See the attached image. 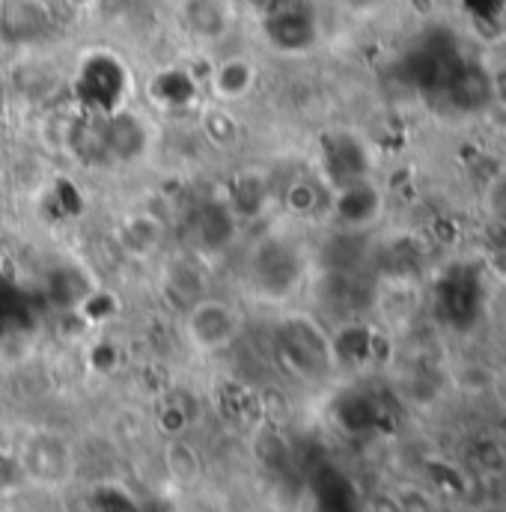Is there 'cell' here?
<instances>
[{
	"label": "cell",
	"instance_id": "obj_1",
	"mask_svg": "<svg viewBox=\"0 0 506 512\" xmlns=\"http://www.w3.org/2000/svg\"><path fill=\"white\" fill-rule=\"evenodd\" d=\"M274 349L286 370L301 382L322 384L337 370L331 334L310 313H286L277 322Z\"/></svg>",
	"mask_w": 506,
	"mask_h": 512
},
{
	"label": "cell",
	"instance_id": "obj_2",
	"mask_svg": "<svg viewBox=\"0 0 506 512\" xmlns=\"http://www.w3.org/2000/svg\"><path fill=\"white\" fill-rule=\"evenodd\" d=\"M304 259V251L283 233H271L268 239H262L251 256V286L256 295L265 301L289 298L304 280Z\"/></svg>",
	"mask_w": 506,
	"mask_h": 512
},
{
	"label": "cell",
	"instance_id": "obj_3",
	"mask_svg": "<svg viewBox=\"0 0 506 512\" xmlns=\"http://www.w3.org/2000/svg\"><path fill=\"white\" fill-rule=\"evenodd\" d=\"M486 289L477 265H450L435 283V310L441 322L456 331H468L483 313Z\"/></svg>",
	"mask_w": 506,
	"mask_h": 512
},
{
	"label": "cell",
	"instance_id": "obj_4",
	"mask_svg": "<svg viewBox=\"0 0 506 512\" xmlns=\"http://www.w3.org/2000/svg\"><path fill=\"white\" fill-rule=\"evenodd\" d=\"M128 72L114 54H90L75 78V96L96 117H108L126 108Z\"/></svg>",
	"mask_w": 506,
	"mask_h": 512
},
{
	"label": "cell",
	"instance_id": "obj_5",
	"mask_svg": "<svg viewBox=\"0 0 506 512\" xmlns=\"http://www.w3.org/2000/svg\"><path fill=\"white\" fill-rule=\"evenodd\" d=\"M376 173L373 164V149L370 143L346 128H337L331 134L322 137V149H319V176L325 179V185L331 191L370 179Z\"/></svg>",
	"mask_w": 506,
	"mask_h": 512
},
{
	"label": "cell",
	"instance_id": "obj_6",
	"mask_svg": "<svg viewBox=\"0 0 506 512\" xmlns=\"http://www.w3.org/2000/svg\"><path fill=\"white\" fill-rule=\"evenodd\" d=\"M185 334H188L191 346L200 352L212 355V352L230 349L236 343V337L242 334V313L227 298L203 295L188 304Z\"/></svg>",
	"mask_w": 506,
	"mask_h": 512
},
{
	"label": "cell",
	"instance_id": "obj_7",
	"mask_svg": "<svg viewBox=\"0 0 506 512\" xmlns=\"http://www.w3.org/2000/svg\"><path fill=\"white\" fill-rule=\"evenodd\" d=\"M328 215L334 221V230L370 233L384 218V191L376 182V176L331 191Z\"/></svg>",
	"mask_w": 506,
	"mask_h": 512
},
{
	"label": "cell",
	"instance_id": "obj_8",
	"mask_svg": "<svg viewBox=\"0 0 506 512\" xmlns=\"http://www.w3.org/2000/svg\"><path fill=\"white\" fill-rule=\"evenodd\" d=\"M265 36L283 54H304L316 45L319 24L304 0H280L265 15Z\"/></svg>",
	"mask_w": 506,
	"mask_h": 512
},
{
	"label": "cell",
	"instance_id": "obj_9",
	"mask_svg": "<svg viewBox=\"0 0 506 512\" xmlns=\"http://www.w3.org/2000/svg\"><path fill=\"white\" fill-rule=\"evenodd\" d=\"M149 137L152 134H149L146 120L128 108L99 117V126H96L99 152L108 161H120V164H137L149 152Z\"/></svg>",
	"mask_w": 506,
	"mask_h": 512
},
{
	"label": "cell",
	"instance_id": "obj_10",
	"mask_svg": "<svg viewBox=\"0 0 506 512\" xmlns=\"http://www.w3.org/2000/svg\"><path fill=\"white\" fill-rule=\"evenodd\" d=\"M18 459L27 474V483L45 486V489L63 486L72 477V462H75L72 447L60 435H51V432H39L30 441H24Z\"/></svg>",
	"mask_w": 506,
	"mask_h": 512
},
{
	"label": "cell",
	"instance_id": "obj_11",
	"mask_svg": "<svg viewBox=\"0 0 506 512\" xmlns=\"http://www.w3.org/2000/svg\"><path fill=\"white\" fill-rule=\"evenodd\" d=\"M283 209L292 218H319L322 212H328L331 203V188L325 185V179L316 173H298L292 176L283 191H280Z\"/></svg>",
	"mask_w": 506,
	"mask_h": 512
},
{
	"label": "cell",
	"instance_id": "obj_12",
	"mask_svg": "<svg viewBox=\"0 0 506 512\" xmlns=\"http://www.w3.org/2000/svg\"><path fill=\"white\" fill-rule=\"evenodd\" d=\"M0 30L12 42H33L48 30V12L36 0H6L0 6Z\"/></svg>",
	"mask_w": 506,
	"mask_h": 512
},
{
	"label": "cell",
	"instance_id": "obj_13",
	"mask_svg": "<svg viewBox=\"0 0 506 512\" xmlns=\"http://www.w3.org/2000/svg\"><path fill=\"white\" fill-rule=\"evenodd\" d=\"M271 200V185L268 179L259 173V170H245L233 179L230 185V197H227V206L233 209V215L245 224V221H253L265 212Z\"/></svg>",
	"mask_w": 506,
	"mask_h": 512
},
{
	"label": "cell",
	"instance_id": "obj_14",
	"mask_svg": "<svg viewBox=\"0 0 506 512\" xmlns=\"http://www.w3.org/2000/svg\"><path fill=\"white\" fill-rule=\"evenodd\" d=\"M239 218L233 215V209L227 203H206L197 212V224H194V236L206 251H224L239 230Z\"/></svg>",
	"mask_w": 506,
	"mask_h": 512
},
{
	"label": "cell",
	"instance_id": "obj_15",
	"mask_svg": "<svg viewBox=\"0 0 506 512\" xmlns=\"http://www.w3.org/2000/svg\"><path fill=\"white\" fill-rule=\"evenodd\" d=\"M182 18L191 36L203 42H218L230 30V9L224 0H185Z\"/></svg>",
	"mask_w": 506,
	"mask_h": 512
},
{
	"label": "cell",
	"instance_id": "obj_16",
	"mask_svg": "<svg viewBox=\"0 0 506 512\" xmlns=\"http://www.w3.org/2000/svg\"><path fill=\"white\" fill-rule=\"evenodd\" d=\"M256 84V66H253L248 57H230L224 63L215 66V75H212V96L221 102V105H230V102H242Z\"/></svg>",
	"mask_w": 506,
	"mask_h": 512
},
{
	"label": "cell",
	"instance_id": "obj_17",
	"mask_svg": "<svg viewBox=\"0 0 506 512\" xmlns=\"http://www.w3.org/2000/svg\"><path fill=\"white\" fill-rule=\"evenodd\" d=\"M161 221L149 212H137V215H128L120 227V239L128 251L134 254H152L158 245H161Z\"/></svg>",
	"mask_w": 506,
	"mask_h": 512
},
{
	"label": "cell",
	"instance_id": "obj_18",
	"mask_svg": "<svg viewBox=\"0 0 506 512\" xmlns=\"http://www.w3.org/2000/svg\"><path fill=\"white\" fill-rule=\"evenodd\" d=\"M152 96L167 105V108H188L197 99V84L188 72L182 69H167L155 78L152 84Z\"/></svg>",
	"mask_w": 506,
	"mask_h": 512
},
{
	"label": "cell",
	"instance_id": "obj_19",
	"mask_svg": "<svg viewBox=\"0 0 506 512\" xmlns=\"http://www.w3.org/2000/svg\"><path fill=\"white\" fill-rule=\"evenodd\" d=\"M164 459H167V474H170L176 483H182V486L197 483L200 474H203L200 453H197V447H191L185 438H173V441L167 444Z\"/></svg>",
	"mask_w": 506,
	"mask_h": 512
},
{
	"label": "cell",
	"instance_id": "obj_20",
	"mask_svg": "<svg viewBox=\"0 0 506 512\" xmlns=\"http://www.w3.org/2000/svg\"><path fill=\"white\" fill-rule=\"evenodd\" d=\"M203 134L218 149H233L239 143L242 128H239V120L224 105H212V108L203 111Z\"/></svg>",
	"mask_w": 506,
	"mask_h": 512
},
{
	"label": "cell",
	"instance_id": "obj_21",
	"mask_svg": "<svg viewBox=\"0 0 506 512\" xmlns=\"http://www.w3.org/2000/svg\"><path fill=\"white\" fill-rule=\"evenodd\" d=\"M27 486V474L21 468L18 453H0V498L15 495Z\"/></svg>",
	"mask_w": 506,
	"mask_h": 512
},
{
	"label": "cell",
	"instance_id": "obj_22",
	"mask_svg": "<svg viewBox=\"0 0 506 512\" xmlns=\"http://www.w3.org/2000/svg\"><path fill=\"white\" fill-rule=\"evenodd\" d=\"M486 78H489V102H492V111L506 114V57L492 60L486 66Z\"/></svg>",
	"mask_w": 506,
	"mask_h": 512
},
{
	"label": "cell",
	"instance_id": "obj_23",
	"mask_svg": "<svg viewBox=\"0 0 506 512\" xmlns=\"http://www.w3.org/2000/svg\"><path fill=\"white\" fill-rule=\"evenodd\" d=\"M486 209H489V218L495 227L506 230V173L498 176L492 185H489V194H486Z\"/></svg>",
	"mask_w": 506,
	"mask_h": 512
}]
</instances>
